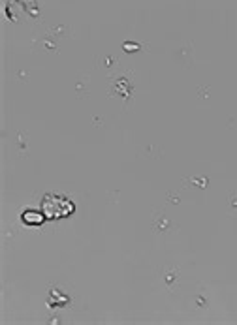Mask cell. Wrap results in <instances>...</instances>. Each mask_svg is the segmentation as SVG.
<instances>
[{
  "instance_id": "obj_2",
  "label": "cell",
  "mask_w": 237,
  "mask_h": 325,
  "mask_svg": "<svg viewBox=\"0 0 237 325\" xmlns=\"http://www.w3.org/2000/svg\"><path fill=\"white\" fill-rule=\"evenodd\" d=\"M23 220H25L26 224H40V222L44 220V216L36 215V213H25V215H23Z\"/></svg>"
},
{
  "instance_id": "obj_1",
  "label": "cell",
  "mask_w": 237,
  "mask_h": 325,
  "mask_svg": "<svg viewBox=\"0 0 237 325\" xmlns=\"http://www.w3.org/2000/svg\"><path fill=\"white\" fill-rule=\"evenodd\" d=\"M44 211H45V216H49V218L66 216V215H70L72 205H70L66 199H61V197H49V199H45L44 201Z\"/></svg>"
}]
</instances>
